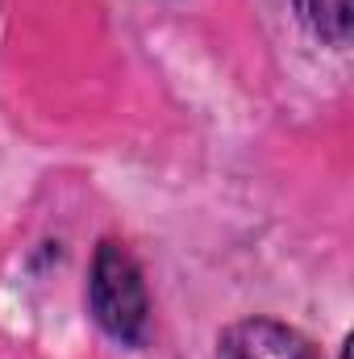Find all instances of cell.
Segmentation results:
<instances>
[{"instance_id": "1", "label": "cell", "mask_w": 354, "mask_h": 359, "mask_svg": "<svg viewBox=\"0 0 354 359\" xmlns=\"http://www.w3.org/2000/svg\"><path fill=\"white\" fill-rule=\"evenodd\" d=\"M88 309L96 318V326L121 343V347H146L150 339V297H146V280L138 259L104 238L96 247V259H92V276H88Z\"/></svg>"}, {"instance_id": "2", "label": "cell", "mask_w": 354, "mask_h": 359, "mask_svg": "<svg viewBox=\"0 0 354 359\" xmlns=\"http://www.w3.org/2000/svg\"><path fill=\"white\" fill-rule=\"evenodd\" d=\"M217 359H321L317 347L288 322L275 318H242L221 334Z\"/></svg>"}, {"instance_id": "3", "label": "cell", "mask_w": 354, "mask_h": 359, "mask_svg": "<svg viewBox=\"0 0 354 359\" xmlns=\"http://www.w3.org/2000/svg\"><path fill=\"white\" fill-rule=\"evenodd\" d=\"M300 21L330 46L346 50L351 46V25H354V13H351V0H292Z\"/></svg>"}]
</instances>
